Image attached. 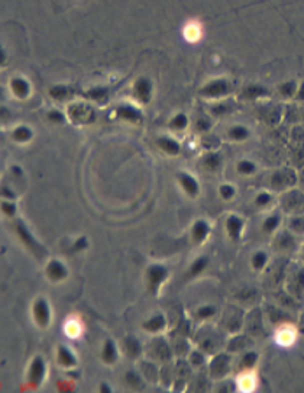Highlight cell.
<instances>
[{"label": "cell", "instance_id": "obj_1", "mask_svg": "<svg viewBox=\"0 0 304 393\" xmlns=\"http://www.w3.org/2000/svg\"><path fill=\"white\" fill-rule=\"evenodd\" d=\"M170 272L168 267L159 263H154L146 269L145 280H146V289L151 295H157L159 292L161 286L165 283V280L168 279Z\"/></svg>", "mask_w": 304, "mask_h": 393}, {"label": "cell", "instance_id": "obj_2", "mask_svg": "<svg viewBox=\"0 0 304 393\" xmlns=\"http://www.w3.org/2000/svg\"><path fill=\"white\" fill-rule=\"evenodd\" d=\"M32 319L35 325L41 329H47L53 322V311L50 302L45 298H37L32 303Z\"/></svg>", "mask_w": 304, "mask_h": 393}, {"label": "cell", "instance_id": "obj_3", "mask_svg": "<svg viewBox=\"0 0 304 393\" xmlns=\"http://www.w3.org/2000/svg\"><path fill=\"white\" fill-rule=\"evenodd\" d=\"M67 116L68 119L76 123V125H89L94 122L96 119V112L90 105L86 103H73L67 109Z\"/></svg>", "mask_w": 304, "mask_h": 393}, {"label": "cell", "instance_id": "obj_4", "mask_svg": "<svg viewBox=\"0 0 304 393\" xmlns=\"http://www.w3.org/2000/svg\"><path fill=\"white\" fill-rule=\"evenodd\" d=\"M47 377V361L42 355H35L27 371V383L32 387H40Z\"/></svg>", "mask_w": 304, "mask_h": 393}, {"label": "cell", "instance_id": "obj_5", "mask_svg": "<svg viewBox=\"0 0 304 393\" xmlns=\"http://www.w3.org/2000/svg\"><path fill=\"white\" fill-rule=\"evenodd\" d=\"M16 234L19 236V239L22 241V244L27 247L28 251L32 252L35 257L40 258V257H42L45 254V248L37 241V238L34 236V234L29 231V228L22 221L16 222Z\"/></svg>", "mask_w": 304, "mask_h": 393}, {"label": "cell", "instance_id": "obj_6", "mask_svg": "<svg viewBox=\"0 0 304 393\" xmlns=\"http://www.w3.org/2000/svg\"><path fill=\"white\" fill-rule=\"evenodd\" d=\"M230 92V84L226 79H214L200 89V96L206 99H220Z\"/></svg>", "mask_w": 304, "mask_h": 393}, {"label": "cell", "instance_id": "obj_7", "mask_svg": "<svg viewBox=\"0 0 304 393\" xmlns=\"http://www.w3.org/2000/svg\"><path fill=\"white\" fill-rule=\"evenodd\" d=\"M152 93H154V86H152V81L148 77L142 76L138 80H135L132 86V94L139 103H142V105L149 103L152 99Z\"/></svg>", "mask_w": 304, "mask_h": 393}, {"label": "cell", "instance_id": "obj_8", "mask_svg": "<svg viewBox=\"0 0 304 393\" xmlns=\"http://www.w3.org/2000/svg\"><path fill=\"white\" fill-rule=\"evenodd\" d=\"M177 182L180 184L181 190L191 199H196L200 195V183L198 180L188 171H178L177 173Z\"/></svg>", "mask_w": 304, "mask_h": 393}, {"label": "cell", "instance_id": "obj_9", "mask_svg": "<svg viewBox=\"0 0 304 393\" xmlns=\"http://www.w3.org/2000/svg\"><path fill=\"white\" fill-rule=\"evenodd\" d=\"M45 275H47L50 282L60 283V282H64L68 277V267L63 261L53 258V260L48 261L47 267H45Z\"/></svg>", "mask_w": 304, "mask_h": 393}, {"label": "cell", "instance_id": "obj_10", "mask_svg": "<svg viewBox=\"0 0 304 393\" xmlns=\"http://www.w3.org/2000/svg\"><path fill=\"white\" fill-rule=\"evenodd\" d=\"M230 370V358L226 354H216L210 361V374L214 379H223Z\"/></svg>", "mask_w": 304, "mask_h": 393}, {"label": "cell", "instance_id": "obj_11", "mask_svg": "<svg viewBox=\"0 0 304 393\" xmlns=\"http://www.w3.org/2000/svg\"><path fill=\"white\" fill-rule=\"evenodd\" d=\"M225 228L227 236L232 241H239L240 236H242V232H243V228H245V221L236 213H232L226 218Z\"/></svg>", "mask_w": 304, "mask_h": 393}, {"label": "cell", "instance_id": "obj_12", "mask_svg": "<svg viewBox=\"0 0 304 393\" xmlns=\"http://www.w3.org/2000/svg\"><path fill=\"white\" fill-rule=\"evenodd\" d=\"M120 348H122V353L125 354L128 358H131V360H136V358H139V357L142 355V351H144L141 341L138 340L135 335H128V337H125L123 341H122Z\"/></svg>", "mask_w": 304, "mask_h": 393}, {"label": "cell", "instance_id": "obj_13", "mask_svg": "<svg viewBox=\"0 0 304 393\" xmlns=\"http://www.w3.org/2000/svg\"><path fill=\"white\" fill-rule=\"evenodd\" d=\"M57 363H58V366L60 367L70 370V368L77 367L79 358H77L76 354L73 353L71 348H68L67 345H63V344H61V345L57 347Z\"/></svg>", "mask_w": 304, "mask_h": 393}, {"label": "cell", "instance_id": "obj_14", "mask_svg": "<svg viewBox=\"0 0 304 393\" xmlns=\"http://www.w3.org/2000/svg\"><path fill=\"white\" fill-rule=\"evenodd\" d=\"M190 234H191V241L196 245H200L210 235V225L206 219H197L193 223Z\"/></svg>", "mask_w": 304, "mask_h": 393}, {"label": "cell", "instance_id": "obj_15", "mask_svg": "<svg viewBox=\"0 0 304 393\" xmlns=\"http://www.w3.org/2000/svg\"><path fill=\"white\" fill-rule=\"evenodd\" d=\"M100 358L107 366L116 364V361L119 358V347L112 338L105 341V344L102 347V351H100Z\"/></svg>", "mask_w": 304, "mask_h": 393}, {"label": "cell", "instance_id": "obj_16", "mask_svg": "<svg viewBox=\"0 0 304 393\" xmlns=\"http://www.w3.org/2000/svg\"><path fill=\"white\" fill-rule=\"evenodd\" d=\"M157 147L162 153H165L167 156H171V157H177L181 154L183 148L178 141H175L171 137H167V135H162V137H158L157 138Z\"/></svg>", "mask_w": 304, "mask_h": 393}, {"label": "cell", "instance_id": "obj_17", "mask_svg": "<svg viewBox=\"0 0 304 393\" xmlns=\"http://www.w3.org/2000/svg\"><path fill=\"white\" fill-rule=\"evenodd\" d=\"M9 87H11V92L14 94L15 97L18 99H27L31 96V84L25 77L22 76H16L14 79L11 80L9 83Z\"/></svg>", "mask_w": 304, "mask_h": 393}, {"label": "cell", "instance_id": "obj_18", "mask_svg": "<svg viewBox=\"0 0 304 393\" xmlns=\"http://www.w3.org/2000/svg\"><path fill=\"white\" fill-rule=\"evenodd\" d=\"M141 327L144 331L149 334H158L161 331H164L167 327V318L162 314H155L149 316L148 319L142 321Z\"/></svg>", "mask_w": 304, "mask_h": 393}, {"label": "cell", "instance_id": "obj_19", "mask_svg": "<svg viewBox=\"0 0 304 393\" xmlns=\"http://www.w3.org/2000/svg\"><path fill=\"white\" fill-rule=\"evenodd\" d=\"M116 115L120 120L129 122V123H139L142 120V112L138 107H133L131 105H120L116 109Z\"/></svg>", "mask_w": 304, "mask_h": 393}, {"label": "cell", "instance_id": "obj_20", "mask_svg": "<svg viewBox=\"0 0 304 393\" xmlns=\"http://www.w3.org/2000/svg\"><path fill=\"white\" fill-rule=\"evenodd\" d=\"M284 206L288 212H303L304 210V196L298 192H290L285 200H284Z\"/></svg>", "mask_w": 304, "mask_h": 393}, {"label": "cell", "instance_id": "obj_21", "mask_svg": "<svg viewBox=\"0 0 304 393\" xmlns=\"http://www.w3.org/2000/svg\"><path fill=\"white\" fill-rule=\"evenodd\" d=\"M209 266V258L206 255H200L194 261L190 264L188 270H187V279H196L201 275Z\"/></svg>", "mask_w": 304, "mask_h": 393}, {"label": "cell", "instance_id": "obj_22", "mask_svg": "<svg viewBox=\"0 0 304 393\" xmlns=\"http://www.w3.org/2000/svg\"><path fill=\"white\" fill-rule=\"evenodd\" d=\"M34 138V131L28 125H18L12 131V140L18 144H27Z\"/></svg>", "mask_w": 304, "mask_h": 393}, {"label": "cell", "instance_id": "obj_23", "mask_svg": "<svg viewBox=\"0 0 304 393\" xmlns=\"http://www.w3.org/2000/svg\"><path fill=\"white\" fill-rule=\"evenodd\" d=\"M154 344H155V348H157V353H154L155 358H158L159 361H162V363H165V361L168 363L172 357V351L171 348H170V345L164 340H157Z\"/></svg>", "mask_w": 304, "mask_h": 393}, {"label": "cell", "instance_id": "obj_24", "mask_svg": "<svg viewBox=\"0 0 304 393\" xmlns=\"http://www.w3.org/2000/svg\"><path fill=\"white\" fill-rule=\"evenodd\" d=\"M294 182H295V176H294L292 171H279L272 179V184L275 186V189L291 186Z\"/></svg>", "mask_w": 304, "mask_h": 393}, {"label": "cell", "instance_id": "obj_25", "mask_svg": "<svg viewBox=\"0 0 304 393\" xmlns=\"http://www.w3.org/2000/svg\"><path fill=\"white\" fill-rule=\"evenodd\" d=\"M281 225V215L279 213H271L268 215L262 222V231L265 234H274Z\"/></svg>", "mask_w": 304, "mask_h": 393}, {"label": "cell", "instance_id": "obj_26", "mask_svg": "<svg viewBox=\"0 0 304 393\" xmlns=\"http://www.w3.org/2000/svg\"><path fill=\"white\" fill-rule=\"evenodd\" d=\"M229 138L235 143H242L249 138V129L243 125H233L227 132Z\"/></svg>", "mask_w": 304, "mask_h": 393}, {"label": "cell", "instance_id": "obj_27", "mask_svg": "<svg viewBox=\"0 0 304 393\" xmlns=\"http://www.w3.org/2000/svg\"><path fill=\"white\" fill-rule=\"evenodd\" d=\"M81 324H80L77 319L71 318L68 319L66 324H64V334H66L68 338L71 340H77L80 335H81Z\"/></svg>", "mask_w": 304, "mask_h": 393}, {"label": "cell", "instance_id": "obj_28", "mask_svg": "<svg viewBox=\"0 0 304 393\" xmlns=\"http://www.w3.org/2000/svg\"><path fill=\"white\" fill-rule=\"evenodd\" d=\"M266 264H268V252L264 249L255 251L251 258L252 269L256 270V272H261V270H264Z\"/></svg>", "mask_w": 304, "mask_h": 393}, {"label": "cell", "instance_id": "obj_29", "mask_svg": "<svg viewBox=\"0 0 304 393\" xmlns=\"http://www.w3.org/2000/svg\"><path fill=\"white\" fill-rule=\"evenodd\" d=\"M201 164H203V167H204L206 170L216 171L220 167V164H222V158H220L219 154H216V153H209V154H206V156L203 157Z\"/></svg>", "mask_w": 304, "mask_h": 393}, {"label": "cell", "instance_id": "obj_30", "mask_svg": "<svg viewBox=\"0 0 304 393\" xmlns=\"http://www.w3.org/2000/svg\"><path fill=\"white\" fill-rule=\"evenodd\" d=\"M188 126V116L185 113H177L170 120V128L174 131H184Z\"/></svg>", "mask_w": 304, "mask_h": 393}, {"label": "cell", "instance_id": "obj_31", "mask_svg": "<svg viewBox=\"0 0 304 393\" xmlns=\"http://www.w3.org/2000/svg\"><path fill=\"white\" fill-rule=\"evenodd\" d=\"M236 171L240 176H252L256 171V166L251 160H240L236 164Z\"/></svg>", "mask_w": 304, "mask_h": 393}, {"label": "cell", "instance_id": "obj_32", "mask_svg": "<svg viewBox=\"0 0 304 393\" xmlns=\"http://www.w3.org/2000/svg\"><path fill=\"white\" fill-rule=\"evenodd\" d=\"M50 96L53 97L54 100H57V102H63V100H66L67 97L70 96V92H68V89H67L66 86H63V84H55V86H53V87L50 89Z\"/></svg>", "mask_w": 304, "mask_h": 393}, {"label": "cell", "instance_id": "obj_33", "mask_svg": "<svg viewBox=\"0 0 304 393\" xmlns=\"http://www.w3.org/2000/svg\"><path fill=\"white\" fill-rule=\"evenodd\" d=\"M125 380H126V383L133 387V389H142L144 387V379H142V376L139 374V373H136V371H128L126 373V376H125Z\"/></svg>", "mask_w": 304, "mask_h": 393}, {"label": "cell", "instance_id": "obj_34", "mask_svg": "<svg viewBox=\"0 0 304 393\" xmlns=\"http://www.w3.org/2000/svg\"><path fill=\"white\" fill-rule=\"evenodd\" d=\"M258 363V354L255 351H248V353L243 354L242 360H240V366L243 367V370H252L253 367L256 366Z\"/></svg>", "mask_w": 304, "mask_h": 393}, {"label": "cell", "instance_id": "obj_35", "mask_svg": "<svg viewBox=\"0 0 304 393\" xmlns=\"http://www.w3.org/2000/svg\"><path fill=\"white\" fill-rule=\"evenodd\" d=\"M265 94H268V90L262 87V86H248L245 90H243V96L248 97V99H256V97H262Z\"/></svg>", "mask_w": 304, "mask_h": 393}, {"label": "cell", "instance_id": "obj_36", "mask_svg": "<svg viewBox=\"0 0 304 393\" xmlns=\"http://www.w3.org/2000/svg\"><path fill=\"white\" fill-rule=\"evenodd\" d=\"M239 389L242 392H251L255 389V377L251 373H245L240 379H239Z\"/></svg>", "mask_w": 304, "mask_h": 393}, {"label": "cell", "instance_id": "obj_37", "mask_svg": "<svg viewBox=\"0 0 304 393\" xmlns=\"http://www.w3.org/2000/svg\"><path fill=\"white\" fill-rule=\"evenodd\" d=\"M196 315H197L198 319H201V321L210 319V318H213L216 315V308L213 305H203L196 311Z\"/></svg>", "mask_w": 304, "mask_h": 393}, {"label": "cell", "instance_id": "obj_38", "mask_svg": "<svg viewBox=\"0 0 304 393\" xmlns=\"http://www.w3.org/2000/svg\"><path fill=\"white\" fill-rule=\"evenodd\" d=\"M272 203V195L269 192H259L256 196H255V205L258 208H268L269 205Z\"/></svg>", "mask_w": 304, "mask_h": 393}, {"label": "cell", "instance_id": "obj_39", "mask_svg": "<svg viewBox=\"0 0 304 393\" xmlns=\"http://www.w3.org/2000/svg\"><path fill=\"white\" fill-rule=\"evenodd\" d=\"M297 84L295 81H285L279 86V93L284 96V97H292L297 94Z\"/></svg>", "mask_w": 304, "mask_h": 393}, {"label": "cell", "instance_id": "obj_40", "mask_svg": "<svg viewBox=\"0 0 304 393\" xmlns=\"http://www.w3.org/2000/svg\"><path fill=\"white\" fill-rule=\"evenodd\" d=\"M219 195H220V197H222L223 200H232V199L235 197V195H236V189H235L233 184H222V186L219 187Z\"/></svg>", "mask_w": 304, "mask_h": 393}, {"label": "cell", "instance_id": "obj_41", "mask_svg": "<svg viewBox=\"0 0 304 393\" xmlns=\"http://www.w3.org/2000/svg\"><path fill=\"white\" fill-rule=\"evenodd\" d=\"M2 212H3V215L5 216H8V218H14L15 215H16V212H18V206H16V203H15V200H2Z\"/></svg>", "mask_w": 304, "mask_h": 393}, {"label": "cell", "instance_id": "obj_42", "mask_svg": "<svg viewBox=\"0 0 304 393\" xmlns=\"http://www.w3.org/2000/svg\"><path fill=\"white\" fill-rule=\"evenodd\" d=\"M47 118L50 122H53V123H57V125H61V123H64L66 122V119L68 118L66 113H63L61 110H58V109H53V110H50L48 112V115H47Z\"/></svg>", "mask_w": 304, "mask_h": 393}, {"label": "cell", "instance_id": "obj_43", "mask_svg": "<svg viewBox=\"0 0 304 393\" xmlns=\"http://www.w3.org/2000/svg\"><path fill=\"white\" fill-rule=\"evenodd\" d=\"M290 229L294 234H303L304 232V216L298 215L291 218L290 221Z\"/></svg>", "mask_w": 304, "mask_h": 393}, {"label": "cell", "instance_id": "obj_44", "mask_svg": "<svg viewBox=\"0 0 304 393\" xmlns=\"http://www.w3.org/2000/svg\"><path fill=\"white\" fill-rule=\"evenodd\" d=\"M87 247H89V238L81 235L74 241V244H73V247H71L70 251H71V252H81V251L87 249Z\"/></svg>", "mask_w": 304, "mask_h": 393}, {"label": "cell", "instance_id": "obj_45", "mask_svg": "<svg viewBox=\"0 0 304 393\" xmlns=\"http://www.w3.org/2000/svg\"><path fill=\"white\" fill-rule=\"evenodd\" d=\"M277 341L281 344V345H290L294 341V334L290 329H282L279 334H278Z\"/></svg>", "mask_w": 304, "mask_h": 393}, {"label": "cell", "instance_id": "obj_46", "mask_svg": "<svg viewBox=\"0 0 304 393\" xmlns=\"http://www.w3.org/2000/svg\"><path fill=\"white\" fill-rule=\"evenodd\" d=\"M87 96L93 99V100H97V102H102L103 99H106L107 92L102 87H96V89H92L90 92L87 93Z\"/></svg>", "mask_w": 304, "mask_h": 393}, {"label": "cell", "instance_id": "obj_47", "mask_svg": "<svg viewBox=\"0 0 304 393\" xmlns=\"http://www.w3.org/2000/svg\"><path fill=\"white\" fill-rule=\"evenodd\" d=\"M185 37H187V40L190 41H196L200 38V28L196 27L194 24H188V27L185 29Z\"/></svg>", "mask_w": 304, "mask_h": 393}, {"label": "cell", "instance_id": "obj_48", "mask_svg": "<svg viewBox=\"0 0 304 393\" xmlns=\"http://www.w3.org/2000/svg\"><path fill=\"white\" fill-rule=\"evenodd\" d=\"M190 363L193 364V366H201L203 363H204V354L201 353V350L200 351H193V353L190 354Z\"/></svg>", "mask_w": 304, "mask_h": 393}, {"label": "cell", "instance_id": "obj_49", "mask_svg": "<svg viewBox=\"0 0 304 393\" xmlns=\"http://www.w3.org/2000/svg\"><path fill=\"white\" fill-rule=\"evenodd\" d=\"M2 199H5V200H15V199H16V193H15L11 187L3 186V187H2Z\"/></svg>", "mask_w": 304, "mask_h": 393}, {"label": "cell", "instance_id": "obj_50", "mask_svg": "<svg viewBox=\"0 0 304 393\" xmlns=\"http://www.w3.org/2000/svg\"><path fill=\"white\" fill-rule=\"evenodd\" d=\"M196 129L200 132L209 131V129H210V122H209L207 119L200 118L197 122H196Z\"/></svg>", "mask_w": 304, "mask_h": 393}, {"label": "cell", "instance_id": "obj_51", "mask_svg": "<svg viewBox=\"0 0 304 393\" xmlns=\"http://www.w3.org/2000/svg\"><path fill=\"white\" fill-rule=\"evenodd\" d=\"M295 97H297L298 100H304V81L301 83V86L297 89V94H295Z\"/></svg>", "mask_w": 304, "mask_h": 393}, {"label": "cell", "instance_id": "obj_52", "mask_svg": "<svg viewBox=\"0 0 304 393\" xmlns=\"http://www.w3.org/2000/svg\"><path fill=\"white\" fill-rule=\"evenodd\" d=\"M99 390H100L102 393H110L112 392V387H110L107 383L103 381V383H100V389H99Z\"/></svg>", "mask_w": 304, "mask_h": 393}, {"label": "cell", "instance_id": "obj_53", "mask_svg": "<svg viewBox=\"0 0 304 393\" xmlns=\"http://www.w3.org/2000/svg\"><path fill=\"white\" fill-rule=\"evenodd\" d=\"M12 173H14V174H19V177L24 174V173H22V169H21L19 166H14V167H12Z\"/></svg>", "mask_w": 304, "mask_h": 393}, {"label": "cell", "instance_id": "obj_54", "mask_svg": "<svg viewBox=\"0 0 304 393\" xmlns=\"http://www.w3.org/2000/svg\"><path fill=\"white\" fill-rule=\"evenodd\" d=\"M303 260H304V247H303Z\"/></svg>", "mask_w": 304, "mask_h": 393}]
</instances>
